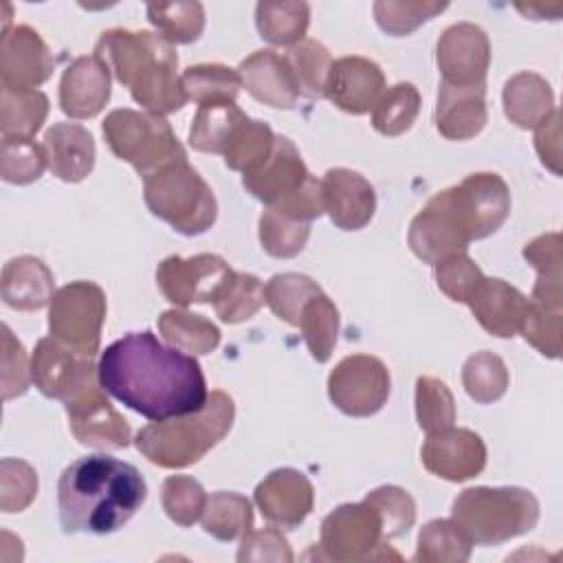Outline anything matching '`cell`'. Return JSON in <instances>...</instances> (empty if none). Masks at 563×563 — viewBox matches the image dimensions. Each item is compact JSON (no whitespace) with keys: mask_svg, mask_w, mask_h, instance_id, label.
Listing matches in <instances>:
<instances>
[{"mask_svg":"<svg viewBox=\"0 0 563 563\" xmlns=\"http://www.w3.org/2000/svg\"><path fill=\"white\" fill-rule=\"evenodd\" d=\"M97 380L103 391L154 422L196 413L209 398L198 361L163 345L150 330L110 343L101 352Z\"/></svg>","mask_w":563,"mask_h":563,"instance_id":"1","label":"cell"},{"mask_svg":"<svg viewBox=\"0 0 563 563\" xmlns=\"http://www.w3.org/2000/svg\"><path fill=\"white\" fill-rule=\"evenodd\" d=\"M510 213V191L497 174H471L435 194L409 224V246L427 264L464 253L468 242L495 233Z\"/></svg>","mask_w":563,"mask_h":563,"instance_id":"2","label":"cell"},{"mask_svg":"<svg viewBox=\"0 0 563 563\" xmlns=\"http://www.w3.org/2000/svg\"><path fill=\"white\" fill-rule=\"evenodd\" d=\"M147 497L141 471L112 455H86L64 468L57 508L64 532L110 534L123 528Z\"/></svg>","mask_w":563,"mask_h":563,"instance_id":"3","label":"cell"},{"mask_svg":"<svg viewBox=\"0 0 563 563\" xmlns=\"http://www.w3.org/2000/svg\"><path fill=\"white\" fill-rule=\"evenodd\" d=\"M95 55L119 84L130 88L132 99L147 108V112H176L189 101L183 79L176 73L178 55L174 44L158 33L106 31L95 46Z\"/></svg>","mask_w":563,"mask_h":563,"instance_id":"4","label":"cell"},{"mask_svg":"<svg viewBox=\"0 0 563 563\" xmlns=\"http://www.w3.org/2000/svg\"><path fill=\"white\" fill-rule=\"evenodd\" d=\"M235 416L233 400L224 391H211L196 413L152 422L136 433V449L163 468L196 464L231 429Z\"/></svg>","mask_w":563,"mask_h":563,"instance_id":"5","label":"cell"},{"mask_svg":"<svg viewBox=\"0 0 563 563\" xmlns=\"http://www.w3.org/2000/svg\"><path fill=\"white\" fill-rule=\"evenodd\" d=\"M451 517L473 543L497 545L534 528L539 501L530 490L515 486H475L457 495Z\"/></svg>","mask_w":563,"mask_h":563,"instance_id":"6","label":"cell"},{"mask_svg":"<svg viewBox=\"0 0 563 563\" xmlns=\"http://www.w3.org/2000/svg\"><path fill=\"white\" fill-rule=\"evenodd\" d=\"M143 180L145 205L178 233L198 235L216 222V196L187 158L169 163Z\"/></svg>","mask_w":563,"mask_h":563,"instance_id":"7","label":"cell"},{"mask_svg":"<svg viewBox=\"0 0 563 563\" xmlns=\"http://www.w3.org/2000/svg\"><path fill=\"white\" fill-rule=\"evenodd\" d=\"M103 136L112 154L128 161L143 178L161 167L187 158L169 121L156 112L112 110L103 121Z\"/></svg>","mask_w":563,"mask_h":563,"instance_id":"8","label":"cell"},{"mask_svg":"<svg viewBox=\"0 0 563 563\" xmlns=\"http://www.w3.org/2000/svg\"><path fill=\"white\" fill-rule=\"evenodd\" d=\"M106 319V295L92 282H73L55 290L48 310V330L57 341L95 356Z\"/></svg>","mask_w":563,"mask_h":563,"instance_id":"9","label":"cell"},{"mask_svg":"<svg viewBox=\"0 0 563 563\" xmlns=\"http://www.w3.org/2000/svg\"><path fill=\"white\" fill-rule=\"evenodd\" d=\"M328 396L345 416L367 418L387 402L389 372L376 356H345L328 378Z\"/></svg>","mask_w":563,"mask_h":563,"instance_id":"10","label":"cell"},{"mask_svg":"<svg viewBox=\"0 0 563 563\" xmlns=\"http://www.w3.org/2000/svg\"><path fill=\"white\" fill-rule=\"evenodd\" d=\"M92 356L44 336L37 341L31 358V378L46 398L70 400L90 385H95Z\"/></svg>","mask_w":563,"mask_h":563,"instance_id":"11","label":"cell"},{"mask_svg":"<svg viewBox=\"0 0 563 563\" xmlns=\"http://www.w3.org/2000/svg\"><path fill=\"white\" fill-rule=\"evenodd\" d=\"M383 523L378 512L367 504H343L321 523V548L325 559L363 561L374 559L383 543Z\"/></svg>","mask_w":563,"mask_h":563,"instance_id":"12","label":"cell"},{"mask_svg":"<svg viewBox=\"0 0 563 563\" xmlns=\"http://www.w3.org/2000/svg\"><path fill=\"white\" fill-rule=\"evenodd\" d=\"M233 271L229 264L211 253L194 257L172 255L156 268V282L167 301L176 306L213 301L222 284Z\"/></svg>","mask_w":563,"mask_h":563,"instance_id":"13","label":"cell"},{"mask_svg":"<svg viewBox=\"0 0 563 563\" xmlns=\"http://www.w3.org/2000/svg\"><path fill=\"white\" fill-rule=\"evenodd\" d=\"M438 66L449 86H482L490 64L486 33L471 22H457L440 35Z\"/></svg>","mask_w":563,"mask_h":563,"instance_id":"14","label":"cell"},{"mask_svg":"<svg viewBox=\"0 0 563 563\" xmlns=\"http://www.w3.org/2000/svg\"><path fill=\"white\" fill-rule=\"evenodd\" d=\"M55 68V59L44 40L26 24L2 31L0 77L4 88L35 90Z\"/></svg>","mask_w":563,"mask_h":563,"instance_id":"15","label":"cell"},{"mask_svg":"<svg viewBox=\"0 0 563 563\" xmlns=\"http://www.w3.org/2000/svg\"><path fill=\"white\" fill-rule=\"evenodd\" d=\"M66 413L73 435L86 446L123 449L130 442V424L97 385L66 400Z\"/></svg>","mask_w":563,"mask_h":563,"instance_id":"16","label":"cell"},{"mask_svg":"<svg viewBox=\"0 0 563 563\" xmlns=\"http://www.w3.org/2000/svg\"><path fill=\"white\" fill-rule=\"evenodd\" d=\"M299 150L286 136H275L271 156L253 172L242 176V185L249 194L262 200L266 207H277L297 196L310 180Z\"/></svg>","mask_w":563,"mask_h":563,"instance_id":"17","label":"cell"},{"mask_svg":"<svg viewBox=\"0 0 563 563\" xmlns=\"http://www.w3.org/2000/svg\"><path fill=\"white\" fill-rule=\"evenodd\" d=\"M420 457L427 471L449 482H464L482 473L486 464V446L482 438L468 429H444L427 435Z\"/></svg>","mask_w":563,"mask_h":563,"instance_id":"18","label":"cell"},{"mask_svg":"<svg viewBox=\"0 0 563 563\" xmlns=\"http://www.w3.org/2000/svg\"><path fill=\"white\" fill-rule=\"evenodd\" d=\"M255 504L268 523L290 530L303 523L310 515L314 490L303 473L295 468H277L257 484Z\"/></svg>","mask_w":563,"mask_h":563,"instance_id":"19","label":"cell"},{"mask_svg":"<svg viewBox=\"0 0 563 563\" xmlns=\"http://www.w3.org/2000/svg\"><path fill=\"white\" fill-rule=\"evenodd\" d=\"M383 92L385 75L376 62L358 55L332 62L325 81V97L343 112L365 114L374 110Z\"/></svg>","mask_w":563,"mask_h":563,"instance_id":"20","label":"cell"},{"mask_svg":"<svg viewBox=\"0 0 563 563\" xmlns=\"http://www.w3.org/2000/svg\"><path fill=\"white\" fill-rule=\"evenodd\" d=\"M323 211L334 227L343 231L363 229L376 211L374 187L358 174L345 167L328 169L321 180Z\"/></svg>","mask_w":563,"mask_h":563,"instance_id":"21","label":"cell"},{"mask_svg":"<svg viewBox=\"0 0 563 563\" xmlns=\"http://www.w3.org/2000/svg\"><path fill=\"white\" fill-rule=\"evenodd\" d=\"M110 99V70L97 55L77 57L62 75L59 106L70 119H90Z\"/></svg>","mask_w":563,"mask_h":563,"instance_id":"22","label":"cell"},{"mask_svg":"<svg viewBox=\"0 0 563 563\" xmlns=\"http://www.w3.org/2000/svg\"><path fill=\"white\" fill-rule=\"evenodd\" d=\"M238 75L242 86L262 103L279 110L295 108L299 95L295 75L284 55L264 48L242 59Z\"/></svg>","mask_w":563,"mask_h":563,"instance_id":"23","label":"cell"},{"mask_svg":"<svg viewBox=\"0 0 563 563\" xmlns=\"http://www.w3.org/2000/svg\"><path fill=\"white\" fill-rule=\"evenodd\" d=\"M477 323L493 336H515L528 310V299L497 277H482L466 301Z\"/></svg>","mask_w":563,"mask_h":563,"instance_id":"24","label":"cell"},{"mask_svg":"<svg viewBox=\"0 0 563 563\" xmlns=\"http://www.w3.org/2000/svg\"><path fill=\"white\" fill-rule=\"evenodd\" d=\"M482 86H449L440 84L435 125L438 132L451 141H466L486 125V101Z\"/></svg>","mask_w":563,"mask_h":563,"instance_id":"25","label":"cell"},{"mask_svg":"<svg viewBox=\"0 0 563 563\" xmlns=\"http://www.w3.org/2000/svg\"><path fill=\"white\" fill-rule=\"evenodd\" d=\"M48 169L64 183L84 180L95 167L92 134L79 123H55L44 134Z\"/></svg>","mask_w":563,"mask_h":563,"instance_id":"26","label":"cell"},{"mask_svg":"<svg viewBox=\"0 0 563 563\" xmlns=\"http://www.w3.org/2000/svg\"><path fill=\"white\" fill-rule=\"evenodd\" d=\"M53 286V273L33 255L9 260L2 268V299L13 310L44 308L55 295Z\"/></svg>","mask_w":563,"mask_h":563,"instance_id":"27","label":"cell"},{"mask_svg":"<svg viewBox=\"0 0 563 563\" xmlns=\"http://www.w3.org/2000/svg\"><path fill=\"white\" fill-rule=\"evenodd\" d=\"M554 110V97L550 84L534 73H519L506 81L504 112L506 117L528 130L537 128Z\"/></svg>","mask_w":563,"mask_h":563,"instance_id":"28","label":"cell"},{"mask_svg":"<svg viewBox=\"0 0 563 563\" xmlns=\"http://www.w3.org/2000/svg\"><path fill=\"white\" fill-rule=\"evenodd\" d=\"M249 117L235 106V101H213L198 106V112L191 121L189 145L198 152L222 154L233 132Z\"/></svg>","mask_w":563,"mask_h":563,"instance_id":"29","label":"cell"},{"mask_svg":"<svg viewBox=\"0 0 563 563\" xmlns=\"http://www.w3.org/2000/svg\"><path fill=\"white\" fill-rule=\"evenodd\" d=\"M523 257L537 268V284L532 288V297L530 301L545 306V308H554L561 310V299H563V290H561V235L559 233H548V235H539L534 238L530 244H526L523 249Z\"/></svg>","mask_w":563,"mask_h":563,"instance_id":"30","label":"cell"},{"mask_svg":"<svg viewBox=\"0 0 563 563\" xmlns=\"http://www.w3.org/2000/svg\"><path fill=\"white\" fill-rule=\"evenodd\" d=\"M200 521L205 532L218 541H235L253 528V506L240 493L218 490L207 497Z\"/></svg>","mask_w":563,"mask_h":563,"instance_id":"31","label":"cell"},{"mask_svg":"<svg viewBox=\"0 0 563 563\" xmlns=\"http://www.w3.org/2000/svg\"><path fill=\"white\" fill-rule=\"evenodd\" d=\"M48 114V99L40 90H13L2 86L0 130L2 139H33Z\"/></svg>","mask_w":563,"mask_h":563,"instance_id":"32","label":"cell"},{"mask_svg":"<svg viewBox=\"0 0 563 563\" xmlns=\"http://www.w3.org/2000/svg\"><path fill=\"white\" fill-rule=\"evenodd\" d=\"M158 330L172 347L191 354H209L220 343L218 325L187 310H165L158 317Z\"/></svg>","mask_w":563,"mask_h":563,"instance_id":"33","label":"cell"},{"mask_svg":"<svg viewBox=\"0 0 563 563\" xmlns=\"http://www.w3.org/2000/svg\"><path fill=\"white\" fill-rule=\"evenodd\" d=\"M260 35L277 46H292L303 40L310 9L306 2H260L255 7Z\"/></svg>","mask_w":563,"mask_h":563,"instance_id":"34","label":"cell"},{"mask_svg":"<svg viewBox=\"0 0 563 563\" xmlns=\"http://www.w3.org/2000/svg\"><path fill=\"white\" fill-rule=\"evenodd\" d=\"M473 541L453 519H433L418 534L413 561L424 563H460L471 556Z\"/></svg>","mask_w":563,"mask_h":563,"instance_id":"35","label":"cell"},{"mask_svg":"<svg viewBox=\"0 0 563 563\" xmlns=\"http://www.w3.org/2000/svg\"><path fill=\"white\" fill-rule=\"evenodd\" d=\"M297 328H301L310 356L319 363H325L334 350L336 334H339L336 306L323 292L310 297L301 308Z\"/></svg>","mask_w":563,"mask_h":563,"instance_id":"36","label":"cell"},{"mask_svg":"<svg viewBox=\"0 0 563 563\" xmlns=\"http://www.w3.org/2000/svg\"><path fill=\"white\" fill-rule=\"evenodd\" d=\"M284 57L295 75L299 95H303L308 99L325 97V81H328L330 66H332V57L321 42L301 40V42L292 44L284 53Z\"/></svg>","mask_w":563,"mask_h":563,"instance_id":"37","label":"cell"},{"mask_svg":"<svg viewBox=\"0 0 563 563\" xmlns=\"http://www.w3.org/2000/svg\"><path fill=\"white\" fill-rule=\"evenodd\" d=\"M273 145H275L273 130L262 121L246 119L233 132V136L229 139V143L222 152L224 165L233 172L249 174V172L257 169L271 156Z\"/></svg>","mask_w":563,"mask_h":563,"instance_id":"38","label":"cell"},{"mask_svg":"<svg viewBox=\"0 0 563 563\" xmlns=\"http://www.w3.org/2000/svg\"><path fill=\"white\" fill-rule=\"evenodd\" d=\"M264 284L249 273H231L218 295L213 306L224 323H240L251 319L264 306Z\"/></svg>","mask_w":563,"mask_h":563,"instance_id":"39","label":"cell"},{"mask_svg":"<svg viewBox=\"0 0 563 563\" xmlns=\"http://www.w3.org/2000/svg\"><path fill=\"white\" fill-rule=\"evenodd\" d=\"M187 99H194L198 106L213 101H235L242 79L238 70L222 64H198L185 68L180 75Z\"/></svg>","mask_w":563,"mask_h":563,"instance_id":"40","label":"cell"},{"mask_svg":"<svg viewBox=\"0 0 563 563\" xmlns=\"http://www.w3.org/2000/svg\"><path fill=\"white\" fill-rule=\"evenodd\" d=\"M147 18L172 44H189L205 29V9L200 2H152L147 4Z\"/></svg>","mask_w":563,"mask_h":563,"instance_id":"41","label":"cell"},{"mask_svg":"<svg viewBox=\"0 0 563 563\" xmlns=\"http://www.w3.org/2000/svg\"><path fill=\"white\" fill-rule=\"evenodd\" d=\"M420 110V95L413 84H396L380 95L372 110V125L385 136H398L411 128Z\"/></svg>","mask_w":563,"mask_h":563,"instance_id":"42","label":"cell"},{"mask_svg":"<svg viewBox=\"0 0 563 563\" xmlns=\"http://www.w3.org/2000/svg\"><path fill=\"white\" fill-rule=\"evenodd\" d=\"M319 292H321L319 284L301 273L273 275L264 286V299L268 308L290 325H299V314L303 303Z\"/></svg>","mask_w":563,"mask_h":563,"instance_id":"43","label":"cell"},{"mask_svg":"<svg viewBox=\"0 0 563 563\" xmlns=\"http://www.w3.org/2000/svg\"><path fill=\"white\" fill-rule=\"evenodd\" d=\"M310 222L290 218L275 209H264L260 218V242L273 257H295L308 242Z\"/></svg>","mask_w":563,"mask_h":563,"instance_id":"44","label":"cell"},{"mask_svg":"<svg viewBox=\"0 0 563 563\" xmlns=\"http://www.w3.org/2000/svg\"><path fill=\"white\" fill-rule=\"evenodd\" d=\"M462 383L466 394L482 405H488L504 396L508 387V369L493 352H477L466 358L462 369Z\"/></svg>","mask_w":563,"mask_h":563,"instance_id":"45","label":"cell"},{"mask_svg":"<svg viewBox=\"0 0 563 563\" xmlns=\"http://www.w3.org/2000/svg\"><path fill=\"white\" fill-rule=\"evenodd\" d=\"M416 418L427 435L453 427L455 402L442 380L431 376H420L416 380Z\"/></svg>","mask_w":563,"mask_h":563,"instance_id":"46","label":"cell"},{"mask_svg":"<svg viewBox=\"0 0 563 563\" xmlns=\"http://www.w3.org/2000/svg\"><path fill=\"white\" fill-rule=\"evenodd\" d=\"M48 167L44 145L33 139H2L0 150V176L13 185H26L37 180Z\"/></svg>","mask_w":563,"mask_h":563,"instance_id":"47","label":"cell"},{"mask_svg":"<svg viewBox=\"0 0 563 563\" xmlns=\"http://www.w3.org/2000/svg\"><path fill=\"white\" fill-rule=\"evenodd\" d=\"M205 504L207 495L194 477L172 475L163 482V510L174 523L183 528L194 526L202 517Z\"/></svg>","mask_w":563,"mask_h":563,"instance_id":"48","label":"cell"},{"mask_svg":"<svg viewBox=\"0 0 563 563\" xmlns=\"http://www.w3.org/2000/svg\"><path fill=\"white\" fill-rule=\"evenodd\" d=\"M363 501H367L378 512L385 539L400 537L413 526L416 504L409 493L398 486H380L367 493Z\"/></svg>","mask_w":563,"mask_h":563,"instance_id":"49","label":"cell"},{"mask_svg":"<svg viewBox=\"0 0 563 563\" xmlns=\"http://www.w3.org/2000/svg\"><path fill=\"white\" fill-rule=\"evenodd\" d=\"M444 9L446 2H376L374 15L385 33L407 35Z\"/></svg>","mask_w":563,"mask_h":563,"instance_id":"50","label":"cell"},{"mask_svg":"<svg viewBox=\"0 0 563 563\" xmlns=\"http://www.w3.org/2000/svg\"><path fill=\"white\" fill-rule=\"evenodd\" d=\"M37 495V475L35 471L13 457H4L0 464V508L4 512L24 510Z\"/></svg>","mask_w":563,"mask_h":563,"instance_id":"51","label":"cell"},{"mask_svg":"<svg viewBox=\"0 0 563 563\" xmlns=\"http://www.w3.org/2000/svg\"><path fill=\"white\" fill-rule=\"evenodd\" d=\"M482 277L479 266L466 253H455L435 262L438 288L453 301L466 303Z\"/></svg>","mask_w":563,"mask_h":563,"instance_id":"52","label":"cell"},{"mask_svg":"<svg viewBox=\"0 0 563 563\" xmlns=\"http://www.w3.org/2000/svg\"><path fill=\"white\" fill-rule=\"evenodd\" d=\"M519 332L543 356L556 358L561 352V310L528 301V310Z\"/></svg>","mask_w":563,"mask_h":563,"instance_id":"53","label":"cell"},{"mask_svg":"<svg viewBox=\"0 0 563 563\" xmlns=\"http://www.w3.org/2000/svg\"><path fill=\"white\" fill-rule=\"evenodd\" d=\"M31 367L22 343L11 334L9 325H2V398L11 400L29 389Z\"/></svg>","mask_w":563,"mask_h":563,"instance_id":"54","label":"cell"},{"mask_svg":"<svg viewBox=\"0 0 563 563\" xmlns=\"http://www.w3.org/2000/svg\"><path fill=\"white\" fill-rule=\"evenodd\" d=\"M238 561H292V552L277 528L249 530L242 537Z\"/></svg>","mask_w":563,"mask_h":563,"instance_id":"55","label":"cell"}]
</instances>
